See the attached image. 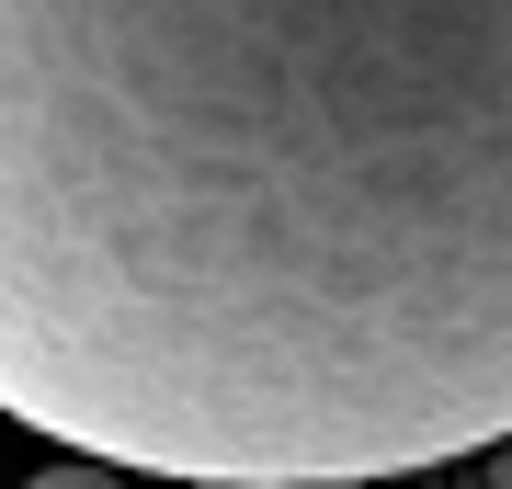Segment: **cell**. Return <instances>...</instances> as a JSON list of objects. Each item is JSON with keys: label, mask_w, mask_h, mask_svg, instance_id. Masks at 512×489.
Instances as JSON below:
<instances>
[{"label": "cell", "mask_w": 512, "mask_h": 489, "mask_svg": "<svg viewBox=\"0 0 512 489\" xmlns=\"http://www.w3.org/2000/svg\"><path fill=\"white\" fill-rule=\"evenodd\" d=\"M0 410L205 489L501 444L512 0H0Z\"/></svg>", "instance_id": "6da1fadb"}, {"label": "cell", "mask_w": 512, "mask_h": 489, "mask_svg": "<svg viewBox=\"0 0 512 489\" xmlns=\"http://www.w3.org/2000/svg\"><path fill=\"white\" fill-rule=\"evenodd\" d=\"M23 489H126V478H114L103 455H69V467H35V478H23Z\"/></svg>", "instance_id": "7a4b0ae2"}]
</instances>
